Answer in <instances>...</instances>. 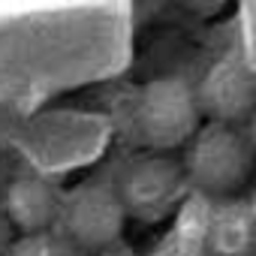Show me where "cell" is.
Here are the masks:
<instances>
[{
  "label": "cell",
  "mask_w": 256,
  "mask_h": 256,
  "mask_svg": "<svg viewBox=\"0 0 256 256\" xmlns=\"http://www.w3.org/2000/svg\"><path fill=\"white\" fill-rule=\"evenodd\" d=\"M256 148L238 124L202 120V126L187 142L184 172L190 190L202 199L235 196L253 175Z\"/></svg>",
  "instance_id": "obj_1"
},
{
  "label": "cell",
  "mask_w": 256,
  "mask_h": 256,
  "mask_svg": "<svg viewBox=\"0 0 256 256\" xmlns=\"http://www.w3.org/2000/svg\"><path fill=\"white\" fill-rule=\"evenodd\" d=\"M196 88L184 78L163 76L148 82L136 100V130L151 151H175L202 126Z\"/></svg>",
  "instance_id": "obj_2"
},
{
  "label": "cell",
  "mask_w": 256,
  "mask_h": 256,
  "mask_svg": "<svg viewBox=\"0 0 256 256\" xmlns=\"http://www.w3.org/2000/svg\"><path fill=\"white\" fill-rule=\"evenodd\" d=\"M118 190L126 214L151 226L169 220L184 205L190 181L181 160H175L169 151H151L124 172Z\"/></svg>",
  "instance_id": "obj_3"
},
{
  "label": "cell",
  "mask_w": 256,
  "mask_h": 256,
  "mask_svg": "<svg viewBox=\"0 0 256 256\" xmlns=\"http://www.w3.org/2000/svg\"><path fill=\"white\" fill-rule=\"evenodd\" d=\"M126 220L130 214L124 208L120 190L102 181H88L64 196L58 223L64 226V235L82 250H102L124 235Z\"/></svg>",
  "instance_id": "obj_4"
},
{
  "label": "cell",
  "mask_w": 256,
  "mask_h": 256,
  "mask_svg": "<svg viewBox=\"0 0 256 256\" xmlns=\"http://www.w3.org/2000/svg\"><path fill=\"white\" fill-rule=\"evenodd\" d=\"M196 100L205 120L247 124L256 112V76L241 54H226L202 76Z\"/></svg>",
  "instance_id": "obj_5"
},
{
  "label": "cell",
  "mask_w": 256,
  "mask_h": 256,
  "mask_svg": "<svg viewBox=\"0 0 256 256\" xmlns=\"http://www.w3.org/2000/svg\"><path fill=\"white\" fill-rule=\"evenodd\" d=\"M202 238L211 256H256V208L250 199H217L205 208Z\"/></svg>",
  "instance_id": "obj_6"
},
{
  "label": "cell",
  "mask_w": 256,
  "mask_h": 256,
  "mask_svg": "<svg viewBox=\"0 0 256 256\" xmlns=\"http://www.w3.org/2000/svg\"><path fill=\"white\" fill-rule=\"evenodd\" d=\"M64 193L42 175H22L6 187L4 196V214L12 229L22 235L28 232H46L54 229L60 220Z\"/></svg>",
  "instance_id": "obj_7"
},
{
  "label": "cell",
  "mask_w": 256,
  "mask_h": 256,
  "mask_svg": "<svg viewBox=\"0 0 256 256\" xmlns=\"http://www.w3.org/2000/svg\"><path fill=\"white\" fill-rule=\"evenodd\" d=\"M78 250L82 247L72 244L66 235L46 229V232H28L18 241H10L4 256H82Z\"/></svg>",
  "instance_id": "obj_8"
},
{
  "label": "cell",
  "mask_w": 256,
  "mask_h": 256,
  "mask_svg": "<svg viewBox=\"0 0 256 256\" xmlns=\"http://www.w3.org/2000/svg\"><path fill=\"white\" fill-rule=\"evenodd\" d=\"M205 208L202 205L196 211V217H184V226H181V238L172 250V256H211L208 247H205V238H202V223H205Z\"/></svg>",
  "instance_id": "obj_9"
},
{
  "label": "cell",
  "mask_w": 256,
  "mask_h": 256,
  "mask_svg": "<svg viewBox=\"0 0 256 256\" xmlns=\"http://www.w3.org/2000/svg\"><path fill=\"white\" fill-rule=\"evenodd\" d=\"M6 247H10V220H6L4 208H0V256L6 253Z\"/></svg>",
  "instance_id": "obj_10"
},
{
  "label": "cell",
  "mask_w": 256,
  "mask_h": 256,
  "mask_svg": "<svg viewBox=\"0 0 256 256\" xmlns=\"http://www.w3.org/2000/svg\"><path fill=\"white\" fill-rule=\"evenodd\" d=\"M247 136H250V142H253V148H256V112H253L250 120H247Z\"/></svg>",
  "instance_id": "obj_11"
},
{
  "label": "cell",
  "mask_w": 256,
  "mask_h": 256,
  "mask_svg": "<svg viewBox=\"0 0 256 256\" xmlns=\"http://www.w3.org/2000/svg\"><path fill=\"white\" fill-rule=\"evenodd\" d=\"M250 202H253V208H256V190H253V196H250Z\"/></svg>",
  "instance_id": "obj_12"
},
{
  "label": "cell",
  "mask_w": 256,
  "mask_h": 256,
  "mask_svg": "<svg viewBox=\"0 0 256 256\" xmlns=\"http://www.w3.org/2000/svg\"><path fill=\"white\" fill-rule=\"evenodd\" d=\"M126 256H130V253H126Z\"/></svg>",
  "instance_id": "obj_13"
}]
</instances>
